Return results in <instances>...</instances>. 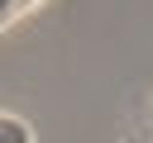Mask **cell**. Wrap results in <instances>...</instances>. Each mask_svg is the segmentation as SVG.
Masks as SVG:
<instances>
[{"label": "cell", "instance_id": "1", "mask_svg": "<svg viewBox=\"0 0 153 143\" xmlns=\"http://www.w3.org/2000/svg\"><path fill=\"white\" fill-rule=\"evenodd\" d=\"M19 14H29V5H0V29H5V24H14Z\"/></svg>", "mask_w": 153, "mask_h": 143}, {"label": "cell", "instance_id": "2", "mask_svg": "<svg viewBox=\"0 0 153 143\" xmlns=\"http://www.w3.org/2000/svg\"><path fill=\"white\" fill-rule=\"evenodd\" d=\"M143 138L153 143V95H148V105H143Z\"/></svg>", "mask_w": 153, "mask_h": 143}]
</instances>
